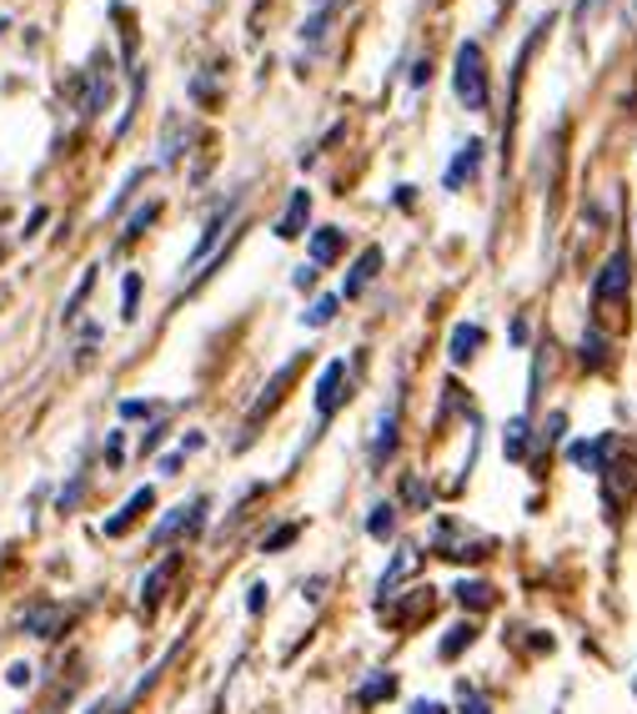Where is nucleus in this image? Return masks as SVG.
Returning <instances> with one entry per match:
<instances>
[{
  "mask_svg": "<svg viewBox=\"0 0 637 714\" xmlns=\"http://www.w3.org/2000/svg\"><path fill=\"white\" fill-rule=\"evenodd\" d=\"M296 377V363H286V368H276V377H271L267 383V393L257 397V407H251V423H261V413H271V407H276V397H281V387L292 383Z\"/></svg>",
  "mask_w": 637,
  "mask_h": 714,
  "instance_id": "obj_17",
  "label": "nucleus"
},
{
  "mask_svg": "<svg viewBox=\"0 0 637 714\" xmlns=\"http://www.w3.org/2000/svg\"><path fill=\"white\" fill-rule=\"evenodd\" d=\"M261 604H267V583H251V599H247V609H251V614H261Z\"/></svg>",
  "mask_w": 637,
  "mask_h": 714,
  "instance_id": "obj_37",
  "label": "nucleus"
},
{
  "mask_svg": "<svg viewBox=\"0 0 637 714\" xmlns=\"http://www.w3.org/2000/svg\"><path fill=\"white\" fill-rule=\"evenodd\" d=\"M140 308V272H126V282H121V318H136Z\"/></svg>",
  "mask_w": 637,
  "mask_h": 714,
  "instance_id": "obj_24",
  "label": "nucleus"
},
{
  "mask_svg": "<svg viewBox=\"0 0 637 714\" xmlns=\"http://www.w3.org/2000/svg\"><path fill=\"white\" fill-rule=\"evenodd\" d=\"M342 257V231L336 227H316L312 231V267H326Z\"/></svg>",
  "mask_w": 637,
  "mask_h": 714,
  "instance_id": "obj_14",
  "label": "nucleus"
},
{
  "mask_svg": "<svg viewBox=\"0 0 637 714\" xmlns=\"http://www.w3.org/2000/svg\"><path fill=\"white\" fill-rule=\"evenodd\" d=\"M391 528H397V508L377 504V508H372V518H367V534H372V539H391Z\"/></svg>",
  "mask_w": 637,
  "mask_h": 714,
  "instance_id": "obj_22",
  "label": "nucleus"
},
{
  "mask_svg": "<svg viewBox=\"0 0 637 714\" xmlns=\"http://www.w3.org/2000/svg\"><path fill=\"white\" fill-rule=\"evenodd\" d=\"M152 504H156V494H152V488H136V494L126 498V508H121L116 518H106V534H111V539H121V534H126V528H130V518H136V514H146V508H152Z\"/></svg>",
  "mask_w": 637,
  "mask_h": 714,
  "instance_id": "obj_13",
  "label": "nucleus"
},
{
  "mask_svg": "<svg viewBox=\"0 0 637 714\" xmlns=\"http://www.w3.org/2000/svg\"><path fill=\"white\" fill-rule=\"evenodd\" d=\"M286 544H296V524H281L276 534H271V539L261 544V553H281V549H286Z\"/></svg>",
  "mask_w": 637,
  "mask_h": 714,
  "instance_id": "obj_29",
  "label": "nucleus"
},
{
  "mask_svg": "<svg viewBox=\"0 0 637 714\" xmlns=\"http://www.w3.org/2000/svg\"><path fill=\"white\" fill-rule=\"evenodd\" d=\"M306 217H312V192H292V201H286V217L276 221V237H281V242H292V237H302Z\"/></svg>",
  "mask_w": 637,
  "mask_h": 714,
  "instance_id": "obj_9",
  "label": "nucleus"
},
{
  "mask_svg": "<svg viewBox=\"0 0 637 714\" xmlns=\"http://www.w3.org/2000/svg\"><path fill=\"white\" fill-rule=\"evenodd\" d=\"M411 559H417V553H411V549H401V553H397V563H391V573H382V593H387V589H391V583H397V579H401V573H407V569H411Z\"/></svg>",
  "mask_w": 637,
  "mask_h": 714,
  "instance_id": "obj_30",
  "label": "nucleus"
},
{
  "mask_svg": "<svg viewBox=\"0 0 637 714\" xmlns=\"http://www.w3.org/2000/svg\"><path fill=\"white\" fill-rule=\"evenodd\" d=\"M61 624H65V609H55V604H35V609H25V619H21V629L31 639H55Z\"/></svg>",
  "mask_w": 637,
  "mask_h": 714,
  "instance_id": "obj_8",
  "label": "nucleus"
},
{
  "mask_svg": "<svg viewBox=\"0 0 637 714\" xmlns=\"http://www.w3.org/2000/svg\"><path fill=\"white\" fill-rule=\"evenodd\" d=\"M31 664H11V674H6V680H11V690H25V684H31Z\"/></svg>",
  "mask_w": 637,
  "mask_h": 714,
  "instance_id": "obj_34",
  "label": "nucleus"
},
{
  "mask_svg": "<svg viewBox=\"0 0 637 714\" xmlns=\"http://www.w3.org/2000/svg\"><path fill=\"white\" fill-rule=\"evenodd\" d=\"M603 6H607V0H577V11H573V15H577V25H587L597 11H603Z\"/></svg>",
  "mask_w": 637,
  "mask_h": 714,
  "instance_id": "obj_32",
  "label": "nucleus"
},
{
  "mask_svg": "<svg viewBox=\"0 0 637 714\" xmlns=\"http://www.w3.org/2000/svg\"><path fill=\"white\" fill-rule=\"evenodd\" d=\"M472 639H477V624H452L442 639V660H457L462 649H472Z\"/></svg>",
  "mask_w": 637,
  "mask_h": 714,
  "instance_id": "obj_19",
  "label": "nucleus"
},
{
  "mask_svg": "<svg viewBox=\"0 0 637 714\" xmlns=\"http://www.w3.org/2000/svg\"><path fill=\"white\" fill-rule=\"evenodd\" d=\"M292 287H302V292H312V287H316V267H312V262H306V267H296Z\"/></svg>",
  "mask_w": 637,
  "mask_h": 714,
  "instance_id": "obj_35",
  "label": "nucleus"
},
{
  "mask_svg": "<svg viewBox=\"0 0 637 714\" xmlns=\"http://www.w3.org/2000/svg\"><path fill=\"white\" fill-rule=\"evenodd\" d=\"M156 211H161V207H156V201H146V207H140L136 217L126 221V231H121V242H136L140 231H146V227H152V221H156Z\"/></svg>",
  "mask_w": 637,
  "mask_h": 714,
  "instance_id": "obj_26",
  "label": "nucleus"
},
{
  "mask_svg": "<svg viewBox=\"0 0 637 714\" xmlns=\"http://www.w3.org/2000/svg\"><path fill=\"white\" fill-rule=\"evenodd\" d=\"M121 458H126V448H121V433H111V438H106V463L116 468Z\"/></svg>",
  "mask_w": 637,
  "mask_h": 714,
  "instance_id": "obj_36",
  "label": "nucleus"
},
{
  "mask_svg": "<svg viewBox=\"0 0 637 714\" xmlns=\"http://www.w3.org/2000/svg\"><path fill=\"white\" fill-rule=\"evenodd\" d=\"M342 6H346V0H316V11L302 21V45H306V51H322V45H326V35H332Z\"/></svg>",
  "mask_w": 637,
  "mask_h": 714,
  "instance_id": "obj_3",
  "label": "nucleus"
},
{
  "mask_svg": "<svg viewBox=\"0 0 637 714\" xmlns=\"http://www.w3.org/2000/svg\"><path fill=\"white\" fill-rule=\"evenodd\" d=\"M231 211H237V201H227V207H221V211H217V217L206 221V231H201V242H196V247H191V257H186V267H196V262H201V257H206V252H211V247H217V242H221V231H227V221H231Z\"/></svg>",
  "mask_w": 637,
  "mask_h": 714,
  "instance_id": "obj_11",
  "label": "nucleus"
},
{
  "mask_svg": "<svg viewBox=\"0 0 637 714\" xmlns=\"http://www.w3.org/2000/svg\"><path fill=\"white\" fill-rule=\"evenodd\" d=\"M452 91L467 111H487V61H482V45L462 41L457 45V66H452Z\"/></svg>",
  "mask_w": 637,
  "mask_h": 714,
  "instance_id": "obj_1",
  "label": "nucleus"
},
{
  "mask_svg": "<svg viewBox=\"0 0 637 714\" xmlns=\"http://www.w3.org/2000/svg\"><path fill=\"white\" fill-rule=\"evenodd\" d=\"M457 599H462V604H472V609H487V604H492V583L462 579V583H457Z\"/></svg>",
  "mask_w": 637,
  "mask_h": 714,
  "instance_id": "obj_21",
  "label": "nucleus"
},
{
  "mask_svg": "<svg viewBox=\"0 0 637 714\" xmlns=\"http://www.w3.org/2000/svg\"><path fill=\"white\" fill-rule=\"evenodd\" d=\"M583 363H603V338H597V332H593V338H583Z\"/></svg>",
  "mask_w": 637,
  "mask_h": 714,
  "instance_id": "obj_31",
  "label": "nucleus"
},
{
  "mask_svg": "<svg viewBox=\"0 0 637 714\" xmlns=\"http://www.w3.org/2000/svg\"><path fill=\"white\" fill-rule=\"evenodd\" d=\"M477 162H482V142H467V146H457V162L447 166V187H462V182H472L477 176Z\"/></svg>",
  "mask_w": 637,
  "mask_h": 714,
  "instance_id": "obj_12",
  "label": "nucleus"
},
{
  "mask_svg": "<svg viewBox=\"0 0 637 714\" xmlns=\"http://www.w3.org/2000/svg\"><path fill=\"white\" fill-rule=\"evenodd\" d=\"M0 31H11V25H6V21H0Z\"/></svg>",
  "mask_w": 637,
  "mask_h": 714,
  "instance_id": "obj_41",
  "label": "nucleus"
},
{
  "mask_svg": "<svg viewBox=\"0 0 637 714\" xmlns=\"http://www.w3.org/2000/svg\"><path fill=\"white\" fill-rule=\"evenodd\" d=\"M482 342H487V332L477 328V322H457L452 342H447V358L462 368V363H472V358H477V348H482Z\"/></svg>",
  "mask_w": 637,
  "mask_h": 714,
  "instance_id": "obj_7",
  "label": "nucleus"
},
{
  "mask_svg": "<svg viewBox=\"0 0 637 714\" xmlns=\"http://www.w3.org/2000/svg\"><path fill=\"white\" fill-rule=\"evenodd\" d=\"M502 448H508V458H522V453H528V418H512L508 423V438H502Z\"/></svg>",
  "mask_w": 637,
  "mask_h": 714,
  "instance_id": "obj_25",
  "label": "nucleus"
},
{
  "mask_svg": "<svg viewBox=\"0 0 637 714\" xmlns=\"http://www.w3.org/2000/svg\"><path fill=\"white\" fill-rule=\"evenodd\" d=\"M407 498H411V504H421V498H427V494H421V478H407Z\"/></svg>",
  "mask_w": 637,
  "mask_h": 714,
  "instance_id": "obj_40",
  "label": "nucleus"
},
{
  "mask_svg": "<svg viewBox=\"0 0 637 714\" xmlns=\"http://www.w3.org/2000/svg\"><path fill=\"white\" fill-rule=\"evenodd\" d=\"M181 463H186V453L176 448V453H166V458L156 463V473H166V478H171V473H181Z\"/></svg>",
  "mask_w": 637,
  "mask_h": 714,
  "instance_id": "obj_33",
  "label": "nucleus"
},
{
  "mask_svg": "<svg viewBox=\"0 0 637 714\" xmlns=\"http://www.w3.org/2000/svg\"><path fill=\"white\" fill-rule=\"evenodd\" d=\"M140 182H146V166H136V172H130V176H126V182H121V192H116V201H111V207H106V211H121V207H126V201H130V192H136V187H140Z\"/></svg>",
  "mask_w": 637,
  "mask_h": 714,
  "instance_id": "obj_27",
  "label": "nucleus"
},
{
  "mask_svg": "<svg viewBox=\"0 0 637 714\" xmlns=\"http://www.w3.org/2000/svg\"><path fill=\"white\" fill-rule=\"evenodd\" d=\"M206 514V498H191V504H181V508H171V514L161 518V524H156V534H152V544H171L176 534H181V528H191L196 518Z\"/></svg>",
  "mask_w": 637,
  "mask_h": 714,
  "instance_id": "obj_5",
  "label": "nucleus"
},
{
  "mask_svg": "<svg viewBox=\"0 0 637 714\" xmlns=\"http://www.w3.org/2000/svg\"><path fill=\"white\" fill-rule=\"evenodd\" d=\"M86 76H91V91H86V101H81V116H96L111 96V55H96Z\"/></svg>",
  "mask_w": 637,
  "mask_h": 714,
  "instance_id": "obj_6",
  "label": "nucleus"
},
{
  "mask_svg": "<svg viewBox=\"0 0 637 714\" xmlns=\"http://www.w3.org/2000/svg\"><path fill=\"white\" fill-rule=\"evenodd\" d=\"M411 714H447V704H437V700H421Z\"/></svg>",
  "mask_w": 637,
  "mask_h": 714,
  "instance_id": "obj_39",
  "label": "nucleus"
},
{
  "mask_svg": "<svg viewBox=\"0 0 637 714\" xmlns=\"http://www.w3.org/2000/svg\"><path fill=\"white\" fill-rule=\"evenodd\" d=\"M152 413V403H121V418H146Z\"/></svg>",
  "mask_w": 637,
  "mask_h": 714,
  "instance_id": "obj_38",
  "label": "nucleus"
},
{
  "mask_svg": "<svg viewBox=\"0 0 637 714\" xmlns=\"http://www.w3.org/2000/svg\"><path fill=\"white\" fill-rule=\"evenodd\" d=\"M342 387H346V363L336 358V363H326L322 377H316V413H322V418H332V413H336V403L346 397Z\"/></svg>",
  "mask_w": 637,
  "mask_h": 714,
  "instance_id": "obj_4",
  "label": "nucleus"
},
{
  "mask_svg": "<svg viewBox=\"0 0 637 714\" xmlns=\"http://www.w3.org/2000/svg\"><path fill=\"white\" fill-rule=\"evenodd\" d=\"M607 448H613V438H597V443H573V448H567V458H573L577 468H587V473H603Z\"/></svg>",
  "mask_w": 637,
  "mask_h": 714,
  "instance_id": "obj_16",
  "label": "nucleus"
},
{
  "mask_svg": "<svg viewBox=\"0 0 637 714\" xmlns=\"http://www.w3.org/2000/svg\"><path fill=\"white\" fill-rule=\"evenodd\" d=\"M91 287H96V272H86V277H81V287H76V292H71V302H65V322H71V318H76V312H81V302H86V297H91Z\"/></svg>",
  "mask_w": 637,
  "mask_h": 714,
  "instance_id": "obj_28",
  "label": "nucleus"
},
{
  "mask_svg": "<svg viewBox=\"0 0 637 714\" xmlns=\"http://www.w3.org/2000/svg\"><path fill=\"white\" fill-rule=\"evenodd\" d=\"M336 302H342V297H316L312 308L302 312V322H306V328H326V322L336 318Z\"/></svg>",
  "mask_w": 637,
  "mask_h": 714,
  "instance_id": "obj_23",
  "label": "nucleus"
},
{
  "mask_svg": "<svg viewBox=\"0 0 637 714\" xmlns=\"http://www.w3.org/2000/svg\"><path fill=\"white\" fill-rule=\"evenodd\" d=\"M171 573H176V559L156 563V569L146 573V583H140V604H146V609H156V599H161V589H166V583H171Z\"/></svg>",
  "mask_w": 637,
  "mask_h": 714,
  "instance_id": "obj_18",
  "label": "nucleus"
},
{
  "mask_svg": "<svg viewBox=\"0 0 637 714\" xmlns=\"http://www.w3.org/2000/svg\"><path fill=\"white\" fill-rule=\"evenodd\" d=\"M391 448H397V403H391L387 413H382V418H377V433H372V458L382 463Z\"/></svg>",
  "mask_w": 637,
  "mask_h": 714,
  "instance_id": "obj_15",
  "label": "nucleus"
},
{
  "mask_svg": "<svg viewBox=\"0 0 637 714\" xmlns=\"http://www.w3.org/2000/svg\"><path fill=\"white\" fill-rule=\"evenodd\" d=\"M627 287H633V257L613 252L603 262V272L593 277V302H597V308H607V302H623Z\"/></svg>",
  "mask_w": 637,
  "mask_h": 714,
  "instance_id": "obj_2",
  "label": "nucleus"
},
{
  "mask_svg": "<svg viewBox=\"0 0 637 714\" xmlns=\"http://www.w3.org/2000/svg\"><path fill=\"white\" fill-rule=\"evenodd\" d=\"M391 694H397V680L377 670V674H372V680L357 690V700H362V704H377V700H391Z\"/></svg>",
  "mask_w": 637,
  "mask_h": 714,
  "instance_id": "obj_20",
  "label": "nucleus"
},
{
  "mask_svg": "<svg viewBox=\"0 0 637 714\" xmlns=\"http://www.w3.org/2000/svg\"><path fill=\"white\" fill-rule=\"evenodd\" d=\"M382 272V247H367V252L357 257V262H352V277H346V287H342V297H357L362 287L372 282V277Z\"/></svg>",
  "mask_w": 637,
  "mask_h": 714,
  "instance_id": "obj_10",
  "label": "nucleus"
}]
</instances>
